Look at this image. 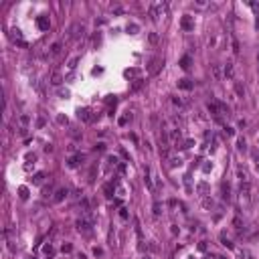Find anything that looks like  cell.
I'll use <instances>...</instances> for the list:
<instances>
[{
  "mask_svg": "<svg viewBox=\"0 0 259 259\" xmlns=\"http://www.w3.org/2000/svg\"><path fill=\"white\" fill-rule=\"evenodd\" d=\"M237 148H239V150H247V142H245V138H239V140H237Z\"/></svg>",
  "mask_w": 259,
  "mask_h": 259,
  "instance_id": "7402d4cb",
  "label": "cell"
},
{
  "mask_svg": "<svg viewBox=\"0 0 259 259\" xmlns=\"http://www.w3.org/2000/svg\"><path fill=\"white\" fill-rule=\"evenodd\" d=\"M233 225H235V229H237V231H241V219H235V223H233Z\"/></svg>",
  "mask_w": 259,
  "mask_h": 259,
  "instance_id": "1f68e13d",
  "label": "cell"
},
{
  "mask_svg": "<svg viewBox=\"0 0 259 259\" xmlns=\"http://www.w3.org/2000/svg\"><path fill=\"white\" fill-rule=\"evenodd\" d=\"M150 43H158V34L156 33H150Z\"/></svg>",
  "mask_w": 259,
  "mask_h": 259,
  "instance_id": "e575fe53",
  "label": "cell"
},
{
  "mask_svg": "<svg viewBox=\"0 0 259 259\" xmlns=\"http://www.w3.org/2000/svg\"><path fill=\"white\" fill-rule=\"evenodd\" d=\"M172 103H174V105H178V107H182V105H184V99H180V97H172Z\"/></svg>",
  "mask_w": 259,
  "mask_h": 259,
  "instance_id": "cb8c5ba5",
  "label": "cell"
},
{
  "mask_svg": "<svg viewBox=\"0 0 259 259\" xmlns=\"http://www.w3.org/2000/svg\"><path fill=\"white\" fill-rule=\"evenodd\" d=\"M43 251H45V255H47V257H53V253H55V249H53V245H51V243H49V245H45V249H43Z\"/></svg>",
  "mask_w": 259,
  "mask_h": 259,
  "instance_id": "ffe728a7",
  "label": "cell"
},
{
  "mask_svg": "<svg viewBox=\"0 0 259 259\" xmlns=\"http://www.w3.org/2000/svg\"><path fill=\"white\" fill-rule=\"evenodd\" d=\"M93 225H95V217H93L89 211H83V217L77 219V229L83 231V233H89L93 229Z\"/></svg>",
  "mask_w": 259,
  "mask_h": 259,
  "instance_id": "6da1fadb",
  "label": "cell"
},
{
  "mask_svg": "<svg viewBox=\"0 0 259 259\" xmlns=\"http://www.w3.org/2000/svg\"><path fill=\"white\" fill-rule=\"evenodd\" d=\"M233 53H239V43H237V39H233Z\"/></svg>",
  "mask_w": 259,
  "mask_h": 259,
  "instance_id": "4dcf8cb0",
  "label": "cell"
},
{
  "mask_svg": "<svg viewBox=\"0 0 259 259\" xmlns=\"http://www.w3.org/2000/svg\"><path fill=\"white\" fill-rule=\"evenodd\" d=\"M221 241H223V245H225V247H229V249H233V243H231V241H229V239L225 237V235H221Z\"/></svg>",
  "mask_w": 259,
  "mask_h": 259,
  "instance_id": "603a6c76",
  "label": "cell"
},
{
  "mask_svg": "<svg viewBox=\"0 0 259 259\" xmlns=\"http://www.w3.org/2000/svg\"><path fill=\"white\" fill-rule=\"evenodd\" d=\"M67 194H69V190H67V188H59V190L55 192L53 200H55V203H61V200H63L65 197H67Z\"/></svg>",
  "mask_w": 259,
  "mask_h": 259,
  "instance_id": "30bf717a",
  "label": "cell"
},
{
  "mask_svg": "<svg viewBox=\"0 0 259 259\" xmlns=\"http://www.w3.org/2000/svg\"><path fill=\"white\" fill-rule=\"evenodd\" d=\"M257 63H259V57H257Z\"/></svg>",
  "mask_w": 259,
  "mask_h": 259,
  "instance_id": "7bdbcfd3",
  "label": "cell"
},
{
  "mask_svg": "<svg viewBox=\"0 0 259 259\" xmlns=\"http://www.w3.org/2000/svg\"><path fill=\"white\" fill-rule=\"evenodd\" d=\"M63 83V75L59 71H53V75H51V85H61Z\"/></svg>",
  "mask_w": 259,
  "mask_h": 259,
  "instance_id": "7c38bea8",
  "label": "cell"
},
{
  "mask_svg": "<svg viewBox=\"0 0 259 259\" xmlns=\"http://www.w3.org/2000/svg\"><path fill=\"white\" fill-rule=\"evenodd\" d=\"M37 27L41 28V30H49V27H51V21H49L47 14H41V16L37 18Z\"/></svg>",
  "mask_w": 259,
  "mask_h": 259,
  "instance_id": "52a82bcc",
  "label": "cell"
},
{
  "mask_svg": "<svg viewBox=\"0 0 259 259\" xmlns=\"http://www.w3.org/2000/svg\"><path fill=\"white\" fill-rule=\"evenodd\" d=\"M57 122H59V123H67V117H63V116H59V117H57Z\"/></svg>",
  "mask_w": 259,
  "mask_h": 259,
  "instance_id": "ab89813d",
  "label": "cell"
},
{
  "mask_svg": "<svg viewBox=\"0 0 259 259\" xmlns=\"http://www.w3.org/2000/svg\"><path fill=\"white\" fill-rule=\"evenodd\" d=\"M117 197H120V198L126 197V188H123V186H117Z\"/></svg>",
  "mask_w": 259,
  "mask_h": 259,
  "instance_id": "83f0119b",
  "label": "cell"
},
{
  "mask_svg": "<svg viewBox=\"0 0 259 259\" xmlns=\"http://www.w3.org/2000/svg\"><path fill=\"white\" fill-rule=\"evenodd\" d=\"M180 164H182V158H180V156L170 158V166H172V168H176V166H180Z\"/></svg>",
  "mask_w": 259,
  "mask_h": 259,
  "instance_id": "d6986e66",
  "label": "cell"
},
{
  "mask_svg": "<svg viewBox=\"0 0 259 259\" xmlns=\"http://www.w3.org/2000/svg\"><path fill=\"white\" fill-rule=\"evenodd\" d=\"M211 71H213V77H215V79H221V69H219V65H211Z\"/></svg>",
  "mask_w": 259,
  "mask_h": 259,
  "instance_id": "2e32d148",
  "label": "cell"
},
{
  "mask_svg": "<svg viewBox=\"0 0 259 259\" xmlns=\"http://www.w3.org/2000/svg\"><path fill=\"white\" fill-rule=\"evenodd\" d=\"M18 192H21V198H27V197H28V194H27L28 190H27V188H24V186H22V188H21V190H18Z\"/></svg>",
  "mask_w": 259,
  "mask_h": 259,
  "instance_id": "836d02e7",
  "label": "cell"
},
{
  "mask_svg": "<svg viewBox=\"0 0 259 259\" xmlns=\"http://www.w3.org/2000/svg\"><path fill=\"white\" fill-rule=\"evenodd\" d=\"M162 65H164V61L162 59H152V63H150V67H148V73H150V75H156L158 71H160V69H162Z\"/></svg>",
  "mask_w": 259,
  "mask_h": 259,
  "instance_id": "8992f818",
  "label": "cell"
},
{
  "mask_svg": "<svg viewBox=\"0 0 259 259\" xmlns=\"http://www.w3.org/2000/svg\"><path fill=\"white\" fill-rule=\"evenodd\" d=\"M126 30H128V33H130V34H136V33H138V30H140V27H138L136 22H130L128 27H126Z\"/></svg>",
  "mask_w": 259,
  "mask_h": 259,
  "instance_id": "9a60e30c",
  "label": "cell"
},
{
  "mask_svg": "<svg viewBox=\"0 0 259 259\" xmlns=\"http://www.w3.org/2000/svg\"><path fill=\"white\" fill-rule=\"evenodd\" d=\"M79 59H81V57H79V55H75V57H73V59H71V61H69V65L67 67L71 69V71H73V69L77 67V63H79Z\"/></svg>",
  "mask_w": 259,
  "mask_h": 259,
  "instance_id": "ac0fdd59",
  "label": "cell"
},
{
  "mask_svg": "<svg viewBox=\"0 0 259 259\" xmlns=\"http://www.w3.org/2000/svg\"><path fill=\"white\" fill-rule=\"evenodd\" d=\"M235 91H237V95H239V97L245 95V89H243V85H241V83H235Z\"/></svg>",
  "mask_w": 259,
  "mask_h": 259,
  "instance_id": "44dd1931",
  "label": "cell"
},
{
  "mask_svg": "<svg viewBox=\"0 0 259 259\" xmlns=\"http://www.w3.org/2000/svg\"><path fill=\"white\" fill-rule=\"evenodd\" d=\"M93 253H95V257H99V255H101L103 251H101V249H97V247H95V249H93Z\"/></svg>",
  "mask_w": 259,
  "mask_h": 259,
  "instance_id": "60d3db41",
  "label": "cell"
},
{
  "mask_svg": "<svg viewBox=\"0 0 259 259\" xmlns=\"http://www.w3.org/2000/svg\"><path fill=\"white\" fill-rule=\"evenodd\" d=\"M166 10H168V6H166L164 2H152L150 8H148V12H150L152 21H160V16H164V14H166Z\"/></svg>",
  "mask_w": 259,
  "mask_h": 259,
  "instance_id": "7a4b0ae2",
  "label": "cell"
},
{
  "mask_svg": "<svg viewBox=\"0 0 259 259\" xmlns=\"http://www.w3.org/2000/svg\"><path fill=\"white\" fill-rule=\"evenodd\" d=\"M194 87V83L190 81V79H178V89H186V91H188V89H192Z\"/></svg>",
  "mask_w": 259,
  "mask_h": 259,
  "instance_id": "8fae6325",
  "label": "cell"
},
{
  "mask_svg": "<svg viewBox=\"0 0 259 259\" xmlns=\"http://www.w3.org/2000/svg\"><path fill=\"white\" fill-rule=\"evenodd\" d=\"M180 24H182L184 30H194V16H190V14H184L182 21H180Z\"/></svg>",
  "mask_w": 259,
  "mask_h": 259,
  "instance_id": "277c9868",
  "label": "cell"
},
{
  "mask_svg": "<svg viewBox=\"0 0 259 259\" xmlns=\"http://www.w3.org/2000/svg\"><path fill=\"white\" fill-rule=\"evenodd\" d=\"M203 206H205V209L213 206V200H211V198H205V200H203Z\"/></svg>",
  "mask_w": 259,
  "mask_h": 259,
  "instance_id": "f1b7e54d",
  "label": "cell"
},
{
  "mask_svg": "<svg viewBox=\"0 0 259 259\" xmlns=\"http://www.w3.org/2000/svg\"><path fill=\"white\" fill-rule=\"evenodd\" d=\"M77 116H79V120H83V122H93V117L89 116V109L87 107H83L77 111Z\"/></svg>",
  "mask_w": 259,
  "mask_h": 259,
  "instance_id": "ba28073f",
  "label": "cell"
},
{
  "mask_svg": "<svg viewBox=\"0 0 259 259\" xmlns=\"http://www.w3.org/2000/svg\"><path fill=\"white\" fill-rule=\"evenodd\" d=\"M83 162H85V154H75L73 158H69L67 160V166L69 168H77V166L83 164Z\"/></svg>",
  "mask_w": 259,
  "mask_h": 259,
  "instance_id": "5b68a950",
  "label": "cell"
},
{
  "mask_svg": "<svg viewBox=\"0 0 259 259\" xmlns=\"http://www.w3.org/2000/svg\"><path fill=\"white\" fill-rule=\"evenodd\" d=\"M111 192H114V190H111V186H109V184H105V194H107V197H114Z\"/></svg>",
  "mask_w": 259,
  "mask_h": 259,
  "instance_id": "8d00e7d4",
  "label": "cell"
},
{
  "mask_svg": "<svg viewBox=\"0 0 259 259\" xmlns=\"http://www.w3.org/2000/svg\"><path fill=\"white\" fill-rule=\"evenodd\" d=\"M120 217H122V219H128V211H126V209H120Z\"/></svg>",
  "mask_w": 259,
  "mask_h": 259,
  "instance_id": "74e56055",
  "label": "cell"
},
{
  "mask_svg": "<svg viewBox=\"0 0 259 259\" xmlns=\"http://www.w3.org/2000/svg\"><path fill=\"white\" fill-rule=\"evenodd\" d=\"M61 53V43H53L51 45V55H59Z\"/></svg>",
  "mask_w": 259,
  "mask_h": 259,
  "instance_id": "e0dca14e",
  "label": "cell"
},
{
  "mask_svg": "<svg viewBox=\"0 0 259 259\" xmlns=\"http://www.w3.org/2000/svg\"><path fill=\"white\" fill-rule=\"evenodd\" d=\"M43 180H45V172H37L33 176V184H43Z\"/></svg>",
  "mask_w": 259,
  "mask_h": 259,
  "instance_id": "5bb4252c",
  "label": "cell"
},
{
  "mask_svg": "<svg viewBox=\"0 0 259 259\" xmlns=\"http://www.w3.org/2000/svg\"><path fill=\"white\" fill-rule=\"evenodd\" d=\"M190 65H192V57H190V55H184L182 59H180V67H182L184 71H188Z\"/></svg>",
  "mask_w": 259,
  "mask_h": 259,
  "instance_id": "9c48e42d",
  "label": "cell"
},
{
  "mask_svg": "<svg viewBox=\"0 0 259 259\" xmlns=\"http://www.w3.org/2000/svg\"><path fill=\"white\" fill-rule=\"evenodd\" d=\"M138 73H140L138 69H128V71H126V75L128 77H134V75H138Z\"/></svg>",
  "mask_w": 259,
  "mask_h": 259,
  "instance_id": "4316f807",
  "label": "cell"
},
{
  "mask_svg": "<svg viewBox=\"0 0 259 259\" xmlns=\"http://www.w3.org/2000/svg\"><path fill=\"white\" fill-rule=\"evenodd\" d=\"M59 95H61V97H67L69 91H67V89H59Z\"/></svg>",
  "mask_w": 259,
  "mask_h": 259,
  "instance_id": "f35d334b",
  "label": "cell"
},
{
  "mask_svg": "<svg viewBox=\"0 0 259 259\" xmlns=\"http://www.w3.org/2000/svg\"><path fill=\"white\" fill-rule=\"evenodd\" d=\"M71 249H73V247H71V243H63V247H61L63 253H71Z\"/></svg>",
  "mask_w": 259,
  "mask_h": 259,
  "instance_id": "484cf974",
  "label": "cell"
},
{
  "mask_svg": "<svg viewBox=\"0 0 259 259\" xmlns=\"http://www.w3.org/2000/svg\"><path fill=\"white\" fill-rule=\"evenodd\" d=\"M225 134H227V136H233V134H235V130L229 128V126H225Z\"/></svg>",
  "mask_w": 259,
  "mask_h": 259,
  "instance_id": "d6a6232c",
  "label": "cell"
},
{
  "mask_svg": "<svg viewBox=\"0 0 259 259\" xmlns=\"http://www.w3.org/2000/svg\"><path fill=\"white\" fill-rule=\"evenodd\" d=\"M144 259H150V257H144Z\"/></svg>",
  "mask_w": 259,
  "mask_h": 259,
  "instance_id": "b9f144b4",
  "label": "cell"
},
{
  "mask_svg": "<svg viewBox=\"0 0 259 259\" xmlns=\"http://www.w3.org/2000/svg\"><path fill=\"white\" fill-rule=\"evenodd\" d=\"M83 33H85V28H83L81 22H75L73 27L69 28V37L71 39H79V37H83Z\"/></svg>",
  "mask_w": 259,
  "mask_h": 259,
  "instance_id": "3957f363",
  "label": "cell"
},
{
  "mask_svg": "<svg viewBox=\"0 0 259 259\" xmlns=\"http://www.w3.org/2000/svg\"><path fill=\"white\" fill-rule=\"evenodd\" d=\"M233 75H235L233 63H227V65H225V77H227V79H233Z\"/></svg>",
  "mask_w": 259,
  "mask_h": 259,
  "instance_id": "4fadbf2b",
  "label": "cell"
},
{
  "mask_svg": "<svg viewBox=\"0 0 259 259\" xmlns=\"http://www.w3.org/2000/svg\"><path fill=\"white\" fill-rule=\"evenodd\" d=\"M160 213H162V206H160V203H158V200H156V203H154V215H156V217H158Z\"/></svg>",
  "mask_w": 259,
  "mask_h": 259,
  "instance_id": "d4e9b609",
  "label": "cell"
},
{
  "mask_svg": "<svg viewBox=\"0 0 259 259\" xmlns=\"http://www.w3.org/2000/svg\"><path fill=\"white\" fill-rule=\"evenodd\" d=\"M28 122H30V117H28V116H21V123H22V126H27Z\"/></svg>",
  "mask_w": 259,
  "mask_h": 259,
  "instance_id": "f546056e",
  "label": "cell"
},
{
  "mask_svg": "<svg viewBox=\"0 0 259 259\" xmlns=\"http://www.w3.org/2000/svg\"><path fill=\"white\" fill-rule=\"evenodd\" d=\"M206 190V182H200L198 184V192H205Z\"/></svg>",
  "mask_w": 259,
  "mask_h": 259,
  "instance_id": "d590c367",
  "label": "cell"
}]
</instances>
